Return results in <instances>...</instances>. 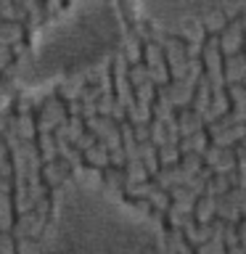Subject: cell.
<instances>
[{"instance_id": "obj_1", "label": "cell", "mask_w": 246, "mask_h": 254, "mask_svg": "<svg viewBox=\"0 0 246 254\" xmlns=\"http://www.w3.org/2000/svg\"><path fill=\"white\" fill-rule=\"evenodd\" d=\"M40 254H167L162 225L95 180L71 178L56 193Z\"/></svg>"}, {"instance_id": "obj_2", "label": "cell", "mask_w": 246, "mask_h": 254, "mask_svg": "<svg viewBox=\"0 0 246 254\" xmlns=\"http://www.w3.org/2000/svg\"><path fill=\"white\" fill-rule=\"evenodd\" d=\"M127 27L117 0H74L66 11L45 21L16 66L21 90L87 74L124 48Z\"/></svg>"}, {"instance_id": "obj_3", "label": "cell", "mask_w": 246, "mask_h": 254, "mask_svg": "<svg viewBox=\"0 0 246 254\" xmlns=\"http://www.w3.org/2000/svg\"><path fill=\"white\" fill-rule=\"evenodd\" d=\"M236 0H132V11L154 29L180 32L214 19Z\"/></svg>"}, {"instance_id": "obj_4", "label": "cell", "mask_w": 246, "mask_h": 254, "mask_svg": "<svg viewBox=\"0 0 246 254\" xmlns=\"http://www.w3.org/2000/svg\"><path fill=\"white\" fill-rule=\"evenodd\" d=\"M16 125H19V132L24 135V138H29V135H32V122H29L27 117H24V119H19Z\"/></svg>"}, {"instance_id": "obj_5", "label": "cell", "mask_w": 246, "mask_h": 254, "mask_svg": "<svg viewBox=\"0 0 246 254\" xmlns=\"http://www.w3.org/2000/svg\"><path fill=\"white\" fill-rule=\"evenodd\" d=\"M8 59H11V53H8L5 48H0V69H3L5 64H8Z\"/></svg>"}]
</instances>
